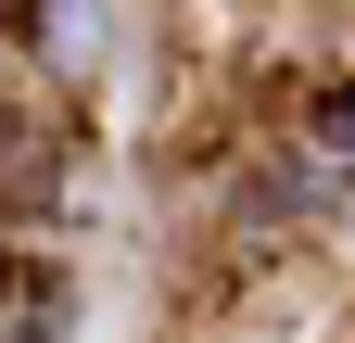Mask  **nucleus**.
<instances>
[{
    "mask_svg": "<svg viewBox=\"0 0 355 343\" xmlns=\"http://www.w3.org/2000/svg\"><path fill=\"white\" fill-rule=\"evenodd\" d=\"M318 140H330V153H355V90H330V102H318Z\"/></svg>",
    "mask_w": 355,
    "mask_h": 343,
    "instance_id": "obj_1",
    "label": "nucleus"
},
{
    "mask_svg": "<svg viewBox=\"0 0 355 343\" xmlns=\"http://www.w3.org/2000/svg\"><path fill=\"white\" fill-rule=\"evenodd\" d=\"M0 13H13V0H0Z\"/></svg>",
    "mask_w": 355,
    "mask_h": 343,
    "instance_id": "obj_2",
    "label": "nucleus"
}]
</instances>
